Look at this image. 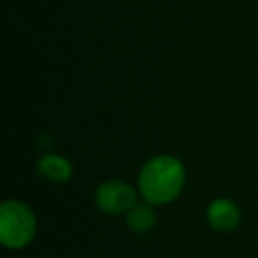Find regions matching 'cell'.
Instances as JSON below:
<instances>
[{"mask_svg":"<svg viewBox=\"0 0 258 258\" xmlns=\"http://www.w3.org/2000/svg\"><path fill=\"white\" fill-rule=\"evenodd\" d=\"M96 205L106 214H120L127 212L137 205V193L127 184L110 180L97 187Z\"/></svg>","mask_w":258,"mask_h":258,"instance_id":"obj_3","label":"cell"},{"mask_svg":"<svg viewBox=\"0 0 258 258\" xmlns=\"http://www.w3.org/2000/svg\"><path fill=\"white\" fill-rule=\"evenodd\" d=\"M39 173L53 182H64L71 177V165L66 158L55 154L43 156L39 159Z\"/></svg>","mask_w":258,"mask_h":258,"instance_id":"obj_5","label":"cell"},{"mask_svg":"<svg viewBox=\"0 0 258 258\" xmlns=\"http://www.w3.org/2000/svg\"><path fill=\"white\" fill-rule=\"evenodd\" d=\"M36 233V218L25 204L8 200L0 207V240L9 249H22Z\"/></svg>","mask_w":258,"mask_h":258,"instance_id":"obj_2","label":"cell"},{"mask_svg":"<svg viewBox=\"0 0 258 258\" xmlns=\"http://www.w3.org/2000/svg\"><path fill=\"white\" fill-rule=\"evenodd\" d=\"M207 221H209V225L218 230V232H230V230H233L239 225L240 212L232 200L219 198V200H214L209 205Z\"/></svg>","mask_w":258,"mask_h":258,"instance_id":"obj_4","label":"cell"},{"mask_svg":"<svg viewBox=\"0 0 258 258\" xmlns=\"http://www.w3.org/2000/svg\"><path fill=\"white\" fill-rule=\"evenodd\" d=\"M125 223L135 233H147L154 226L156 214L149 204H137L133 209L127 211Z\"/></svg>","mask_w":258,"mask_h":258,"instance_id":"obj_6","label":"cell"},{"mask_svg":"<svg viewBox=\"0 0 258 258\" xmlns=\"http://www.w3.org/2000/svg\"><path fill=\"white\" fill-rule=\"evenodd\" d=\"M184 166L173 156H158L149 159L138 177L140 193L149 204H168L179 197L184 187Z\"/></svg>","mask_w":258,"mask_h":258,"instance_id":"obj_1","label":"cell"}]
</instances>
